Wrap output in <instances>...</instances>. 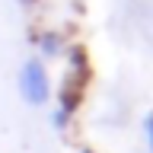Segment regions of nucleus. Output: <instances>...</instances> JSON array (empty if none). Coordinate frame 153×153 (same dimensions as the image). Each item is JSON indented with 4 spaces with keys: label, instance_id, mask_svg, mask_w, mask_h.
Here are the masks:
<instances>
[{
    "label": "nucleus",
    "instance_id": "1",
    "mask_svg": "<svg viewBox=\"0 0 153 153\" xmlns=\"http://www.w3.org/2000/svg\"><path fill=\"white\" fill-rule=\"evenodd\" d=\"M16 89L22 96V102L32 105V108H42V105L51 102V74H48L42 57H29L26 64L19 67Z\"/></svg>",
    "mask_w": 153,
    "mask_h": 153
},
{
    "label": "nucleus",
    "instance_id": "2",
    "mask_svg": "<svg viewBox=\"0 0 153 153\" xmlns=\"http://www.w3.org/2000/svg\"><path fill=\"white\" fill-rule=\"evenodd\" d=\"M83 105V83H80V74H70L61 89H57V102H54V112H51V128L54 131H67L74 115L80 112Z\"/></svg>",
    "mask_w": 153,
    "mask_h": 153
},
{
    "label": "nucleus",
    "instance_id": "3",
    "mask_svg": "<svg viewBox=\"0 0 153 153\" xmlns=\"http://www.w3.org/2000/svg\"><path fill=\"white\" fill-rule=\"evenodd\" d=\"M35 42H38V54H42V61H54V57L64 54V35L54 32V29H45Z\"/></svg>",
    "mask_w": 153,
    "mask_h": 153
},
{
    "label": "nucleus",
    "instance_id": "4",
    "mask_svg": "<svg viewBox=\"0 0 153 153\" xmlns=\"http://www.w3.org/2000/svg\"><path fill=\"white\" fill-rule=\"evenodd\" d=\"M143 140H147V147H150V153H153V108L143 115Z\"/></svg>",
    "mask_w": 153,
    "mask_h": 153
},
{
    "label": "nucleus",
    "instance_id": "5",
    "mask_svg": "<svg viewBox=\"0 0 153 153\" xmlns=\"http://www.w3.org/2000/svg\"><path fill=\"white\" fill-rule=\"evenodd\" d=\"M80 153H96V150H89V147H83V150H80Z\"/></svg>",
    "mask_w": 153,
    "mask_h": 153
}]
</instances>
